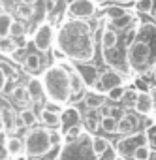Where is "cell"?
Returning <instances> with one entry per match:
<instances>
[{"instance_id": "6da1fadb", "label": "cell", "mask_w": 156, "mask_h": 160, "mask_svg": "<svg viewBox=\"0 0 156 160\" xmlns=\"http://www.w3.org/2000/svg\"><path fill=\"white\" fill-rule=\"evenodd\" d=\"M60 49L73 60H90L94 57V43L90 38V28L87 23L71 21L62 27L58 38Z\"/></svg>"}, {"instance_id": "7a4b0ae2", "label": "cell", "mask_w": 156, "mask_h": 160, "mask_svg": "<svg viewBox=\"0 0 156 160\" xmlns=\"http://www.w3.org/2000/svg\"><path fill=\"white\" fill-rule=\"evenodd\" d=\"M41 85H43V92L49 96V100L58 104V106L71 98L68 72L60 64L58 66H51V68L45 70L43 79H41Z\"/></svg>"}, {"instance_id": "3957f363", "label": "cell", "mask_w": 156, "mask_h": 160, "mask_svg": "<svg viewBox=\"0 0 156 160\" xmlns=\"http://www.w3.org/2000/svg\"><path fill=\"white\" fill-rule=\"evenodd\" d=\"M152 58H154V49L150 47L147 36H139V40H134L130 43V49H128V64L134 70H137V72L147 70L149 64L152 62Z\"/></svg>"}, {"instance_id": "277c9868", "label": "cell", "mask_w": 156, "mask_h": 160, "mask_svg": "<svg viewBox=\"0 0 156 160\" xmlns=\"http://www.w3.org/2000/svg\"><path fill=\"white\" fill-rule=\"evenodd\" d=\"M51 149H53V145H51V139H49V130L47 128H41V126L32 128L27 134L25 141H23L25 156H32V158L38 156L40 158V156L47 154Z\"/></svg>"}, {"instance_id": "5b68a950", "label": "cell", "mask_w": 156, "mask_h": 160, "mask_svg": "<svg viewBox=\"0 0 156 160\" xmlns=\"http://www.w3.org/2000/svg\"><path fill=\"white\" fill-rule=\"evenodd\" d=\"M147 145V139H145V134L141 132H132L128 136H124L119 143H117V154L122 158V160H132L134 158V152Z\"/></svg>"}, {"instance_id": "8992f818", "label": "cell", "mask_w": 156, "mask_h": 160, "mask_svg": "<svg viewBox=\"0 0 156 160\" xmlns=\"http://www.w3.org/2000/svg\"><path fill=\"white\" fill-rule=\"evenodd\" d=\"M120 83H122V77H120V73L117 72V70H107V72H104V73H100L98 75V79H96V92H109L111 89H115V87H120Z\"/></svg>"}, {"instance_id": "52a82bcc", "label": "cell", "mask_w": 156, "mask_h": 160, "mask_svg": "<svg viewBox=\"0 0 156 160\" xmlns=\"http://www.w3.org/2000/svg\"><path fill=\"white\" fill-rule=\"evenodd\" d=\"M53 38H55V32H53V27L49 23H43L38 27V30L34 32V47L41 53L49 51L51 45H53Z\"/></svg>"}, {"instance_id": "ba28073f", "label": "cell", "mask_w": 156, "mask_h": 160, "mask_svg": "<svg viewBox=\"0 0 156 160\" xmlns=\"http://www.w3.org/2000/svg\"><path fill=\"white\" fill-rule=\"evenodd\" d=\"M68 12H70V15H73V17L87 19V17L94 15L96 8H94V2H92V0H73V2L68 6Z\"/></svg>"}, {"instance_id": "9c48e42d", "label": "cell", "mask_w": 156, "mask_h": 160, "mask_svg": "<svg viewBox=\"0 0 156 160\" xmlns=\"http://www.w3.org/2000/svg\"><path fill=\"white\" fill-rule=\"evenodd\" d=\"M60 66L68 72V79H70V94H71V96H79V94L83 92V89H85L83 77L79 75V72H77L71 64H68V62H64V64H60Z\"/></svg>"}, {"instance_id": "30bf717a", "label": "cell", "mask_w": 156, "mask_h": 160, "mask_svg": "<svg viewBox=\"0 0 156 160\" xmlns=\"http://www.w3.org/2000/svg\"><path fill=\"white\" fill-rule=\"evenodd\" d=\"M81 113H79V109L77 108H68V109H64L62 113H60V126L64 128V130H68V128H73V126H79L81 124Z\"/></svg>"}, {"instance_id": "8fae6325", "label": "cell", "mask_w": 156, "mask_h": 160, "mask_svg": "<svg viewBox=\"0 0 156 160\" xmlns=\"http://www.w3.org/2000/svg\"><path fill=\"white\" fill-rule=\"evenodd\" d=\"M135 111L139 115H150L152 109H154V98L150 96V92H137V98H135V104H134Z\"/></svg>"}, {"instance_id": "7c38bea8", "label": "cell", "mask_w": 156, "mask_h": 160, "mask_svg": "<svg viewBox=\"0 0 156 160\" xmlns=\"http://www.w3.org/2000/svg\"><path fill=\"white\" fill-rule=\"evenodd\" d=\"M105 96L102 94V92H96V91H90V92H87L85 94V104H87V108H90V109H100V108H104L105 106Z\"/></svg>"}, {"instance_id": "4fadbf2b", "label": "cell", "mask_w": 156, "mask_h": 160, "mask_svg": "<svg viewBox=\"0 0 156 160\" xmlns=\"http://www.w3.org/2000/svg\"><path fill=\"white\" fill-rule=\"evenodd\" d=\"M4 149H6L8 154L19 156V154L23 152V139H19V138H15V136H10V138H6V141H4Z\"/></svg>"}, {"instance_id": "5bb4252c", "label": "cell", "mask_w": 156, "mask_h": 160, "mask_svg": "<svg viewBox=\"0 0 156 160\" xmlns=\"http://www.w3.org/2000/svg\"><path fill=\"white\" fill-rule=\"evenodd\" d=\"M135 130V121H134V117H130V115H122L119 121H117V130L115 132H119V134H132Z\"/></svg>"}, {"instance_id": "9a60e30c", "label": "cell", "mask_w": 156, "mask_h": 160, "mask_svg": "<svg viewBox=\"0 0 156 160\" xmlns=\"http://www.w3.org/2000/svg\"><path fill=\"white\" fill-rule=\"evenodd\" d=\"M27 89V92H28V98H32V100H41L43 98V85H41V81H38V79H30L28 81V85L25 87Z\"/></svg>"}, {"instance_id": "2e32d148", "label": "cell", "mask_w": 156, "mask_h": 160, "mask_svg": "<svg viewBox=\"0 0 156 160\" xmlns=\"http://www.w3.org/2000/svg\"><path fill=\"white\" fill-rule=\"evenodd\" d=\"M23 64H25V68H27L28 72H32V73L41 72V58H40L38 53H28Z\"/></svg>"}, {"instance_id": "e0dca14e", "label": "cell", "mask_w": 156, "mask_h": 160, "mask_svg": "<svg viewBox=\"0 0 156 160\" xmlns=\"http://www.w3.org/2000/svg\"><path fill=\"white\" fill-rule=\"evenodd\" d=\"M90 149L96 156H104L109 151V141L105 138H92L90 139Z\"/></svg>"}, {"instance_id": "ac0fdd59", "label": "cell", "mask_w": 156, "mask_h": 160, "mask_svg": "<svg viewBox=\"0 0 156 160\" xmlns=\"http://www.w3.org/2000/svg\"><path fill=\"white\" fill-rule=\"evenodd\" d=\"M40 117H41V122H43L45 126H49V128L60 126V115H58V113H51V111H47V109H41Z\"/></svg>"}, {"instance_id": "d6986e66", "label": "cell", "mask_w": 156, "mask_h": 160, "mask_svg": "<svg viewBox=\"0 0 156 160\" xmlns=\"http://www.w3.org/2000/svg\"><path fill=\"white\" fill-rule=\"evenodd\" d=\"M79 72V75L83 77V81H85V85L89 83V85H94L96 83V79H98V70L96 68H92V66H85V68H81V70H77Z\"/></svg>"}, {"instance_id": "ffe728a7", "label": "cell", "mask_w": 156, "mask_h": 160, "mask_svg": "<svg viewBox=\"0 0 156 160\" xmlns=\"http://www.w3.org/2000/svg\"><path fill=\"white\" fill-rule=\"evenodd\" d=\"M115 45H117V32H115L113 28H105L104 34H102V47H104L105 51H109V49H113Z\"/></svg>"}, {"instance_id": "44dd1931", "label": "cell", "mask_w": 156, "mask_h": 160, "mask_svg": "<svg viewBox=\"0 0 156 160\" xmlns=\"http://www.w3.org/2000/svg\"><path fill=\"white\" fill-rule=\"evenodd\" d=\"M19 121H21L23 126H34L36 121H38V117H36V113L32 109H23L19 113Z\"/></svg>"}, {"instance_id": "7402d4cb", "label": "cell", "mask_w": 156, "mask_h": 160, "mask_svg": "<svg viewBox=\"0 0 156 160\" xmlns=\"http://www.w3.org/2000/svg\"><path fill=\"white\" fill-rule=\"evenodd\" d=\"M23 34H25V23L23 21H12L10 30H8V36L12 40H15V38H21Z\"/></svg>"}, {"instance_id": "603a6c76", "label": "cell", "mask_w": 156, "mask_h": 160, "mask_svg": "<svg viewBox=\"0 0 156 160\" xmlns=\"http://www.w3.org/2000/svg\"><path fill=\"white\" fill-rule=\"evenodd\" d=\"M12 98H13L17 104H27V102L30 100V98H28L27 89H25V87H21V85H19V87H15V89L12 91Z\"/></svg>"}, {"instance_id": "cb8c5ba5", "label": "cell", "mask_w": 156, "mask_h": 160, "mask_svg": "<svg viewBox=\"0 0 156 160\" xmlns=\"http://www.w3.org/2000/svg\"><path fill=\"white\" fill-rule=\"evenodd\" d=\"M12 15L10 13H0V38H6L8 36V30H10V25H12Z\"/></svg>"}, {"instance_id": "d4e9b609", "label": "cell", "mask_w": 156, "mask_h": 160, "mask_svg": "<svg viewBox=\"0 0 156 160\" xmlns=\"http://www.w3.org/2000/svg\"><path fill=\"white\" fill-rule=\"evenodd\" d=\"M105 13H107V17H109V19L117 21V19H120V17H124V15H126V10H124L122 6H107Z\"/></svg>"}, {"instance_id": "484cf974", "label": "cell", "mask_w": 156, "mask_h": 160, "mask_svg": "<svg viewBox=\"0 0 156 160\" xmlns=\"http://www.w3.org/2000/svg\"><path fill=\"white\" fill-rule=\"evenodd\" d=\"M81 134H83V128H81V124H79V126L68 128V130H66V134H64V139H66L68 143H71V141H75V139H79V138H81Z\"/></svg>"}, {"instance_id": "4316f807", "label": "cell", "mask_w": 156, "mask_h": 160, "mask_svg": "<svg viewBox=\"0 0 156 160\" xmlns=\"http://www.w3.org/2000/svg\"><path fill=\"white\" fill-rule=\"evenodd\" d=\"M100 128H104L105 132H111V134H113V132L117 130V119H115V117H109V115H107V117H102Z\"/></svg>"}, {"instance_id": "83f0119b", "label": "cell", "mask_w": 156, "mask_h": 160, "mask_svg": "<svg viewBox=\"0 0 156 160\" xmlns=\"http://www.w3.org/2000/svg\"><path fill=\"white\" fill-rule=\"evenodd\" d=\"M154 8V0H135V10L141 13H150Z\"/></svg>"}, {"instance_id": "f1b7e54d", "label": "cell", "mask_w": 156, "mask_h": 160, "mask_svg": "<svg viewBox=\"0 0 156 160\" xmlns=\"http://www.w3.org/2000/svg\"><path fill=\"white\" fill-rule=\"evenodd\" d=\"M145 139H147V145H150L154 151H156V124H150L145 132Z\"/></svg>"}, {"instance_id": "f546056e", "label": "cell", "mask_w": 156, "mask_h": 160, "mask_svg": "<svg viewBox=\"0 0 156 160\" xmlns=\"http://www.w3.org/2000/svg\"><path fill=\"white\" fill-rule=\"evenodd\" d=\"M124 91H126V89H124L122 85H120V87H115V89H111L109 92H105V94H107L105 98H109V100H113V102H120L122 96H124Z\"/></svg>"}, {"instance_id": "4dcf8cb0", "label": "cell", "mask_w": 156, "mask_h": 160, "mask_svg": "<svg viewBox=\"0 0 156 160\" xmlns=\"http://www.w3.org/2000/svg\"><path fill=\"white\" fill-rule=\"evenodd\" d=\"M13 49H15V43H13V40L10 36L0 38V53H12Z\"/></svg>"}, {"instance_id": "1f68e13d", "label": "cell", "mask_w": 156, "mask_h": 160, "mask_svg": "<svg viewBox=\"0 0 156 160\" xmlns=\"http://www.w3.org/2000/svg\"><path fill=\"white\" fill-rule=\"evenodd\" d=\"M85 126H87L90 132H96V130L100 128V121H98V117H96L94 113H89L87 119H85Z\"/></svg>"}, {"instance_id": "d6a6232c", "label": "cell", "mask_w": 156, "mask_h": 160, "mask_svg": "<svg viewBox=\"0 0 156 160\" xmlns=\"http://www.w3.org/2000/svg\"><path fill=\"white\" fill-rule=\"evenodd\" d=\"M132 23H134V17H130V15L126 13L124 17H120V19L113 21V27H115V28H119V30H122V28H128Z\"/></svg>"}, {"instance_id": "836d02e7", "label": "cell", "mask_w": 156, "mask_h": 160, "mask_svg": "<svg viewBox=\"0 0 156 160\" xmlns=\"http://www.w3.org/2000/svg\"><path fill=\"white\" fill-rule=\"evenodd\" d=\"M12 58H13V62L23 64V62H25V58H27V51H25L23 47H15V49L12 51Z\"/></svg>"}, {"instance_id": "e575fe53", "label": "cell", "mask_w": 156, "mask_h": 160, "mask_svg": "<svg viewBox=\"0 0 156 160\" xmlns=\"http://www.w3.org/2000/svg\"><path fill=\"white\" fill-rule=\"evenodd\" d=\"M149 154H150V149H149L147 145H143V147H139V149L134 152V158H132V160H147Z\"/></svg>"}, {"instance_id": "d590c367", "label": "cell", "mask_w": 156, "mask_h": 160, "mask_svg": "<svg viewBox=\"0 0 156 160\" xmlns=\"http://www.w3.org/2000/svg\"><path fill=\"white\" fill-rule=\"evenodd\" d=\"M135 98H137V91H135V89H130V91H124V96H122V100H124V102L128 104V108L135 104Z\"/></svg>"}, {"instance_id": "8d00e7d4", "label": "cell", "mask_w": 156, "mask_h": 160, "mask_svg": "<svg viewBox=\"0 0 156 160\" xmlns=\"http://www.w3.org/2000/svg\"><path fill=\"white\" fill-rule=\"evenodd\" d=\"M49 139H51V145H60L62 143V134L58 130H49Z\"/></svg>"}, {"instance_id": "74e56055", "label": "cell", "mask_w": 156, "mask_h": 160, "mask_svg": "<svg viewBox=\"0 0 156 160\" xmlns=\"http://www.w3.org/2000/svg\"><path fill=\"white\" fill-rule=\"evenodd\" d=\"M43 109H47V111H51V113H62V109H60V106L58 104H55V102H51V100H47L45 102V106H43Z\"/></svg>"}, {"instance_id": "f35d334b", "label": "cell", "mask_w": 156, "mask_h": 160, "mask_svg": "<svg viewBox=\"0 0 156 160\" xmlns=\"http://www.w3.org/2000/svg\"><path fill=\"white\" fill-rule=\"evenodd\" d=\"M19 13H21L23 19H28V17L34 15V8H32V6H21V8H19Z\"/></svg>"}, {"instance_id": "ab89813d", "label": "cell", "mask_w": 156, "mask_h": 160, "mask_svg": "<svg viewBox=\"0 0 156 160\" xmlns=\"http://www.w3.org/2000/svg\"><path fill=\"white\" fill-rule=\"evenodd\" d=\"M6 83H8V75H6V72L0 68V92L4 91V87H6Z\"/></svg>"}, {"instance_id": "60d3db41", "label": "cell", "mask_w": 156, "mask_h": 160, "mask_svg": "<svg viewBox=\"0 0 156 160\" xmlns=\"http://www.w3.org/2000/svg\"><path fill=\"white\" fill-rule=\"evenodd\" d=\"M137 89H139L141 92H149V85H147L145 81H137Z\"/></svg>"}, {"instance_id": "b9f144b4", "label": "cell", "mask_w": 156, "mask_h": 160, "mask_svg": "<svg viewBox=\"0 0 156 160\" xmlns=\"http://www.w3.org/2000/svg\"><path fill=\"white\" fill-rule=\"evenodd\" d=\"M6 130V121H4V117L0 115V132H4Z\"/></svg>"}, {"instance_id": "7bdbcfd3", "label": "cell", "mask_w": 156, "mask_h": 160, "mask_svg": "<svg viewBox=\"0 0 156 160\" xmlns=\"http://www.w3.org/2000/svg\"><path fill=\"white\" fill-rule=\"evenodd\" d=\"M55 6H56V0H47V8L49 10H53Z\"/></svg>"}, {"instance_id": "ee69618b", "label": "cell", "mask_w": 156, "mask_h": 160, "mask_svg": "<svg viewBox=\"0 0 156 160\" xmlns=\"http://www.w3.org/2000/svg\"><path fill=\"white\" fill-rule=\"evenodd\" d=\"M21 2L25 4V6H32V4H36L38 0H21Z\"/></svg>"}, {"instance_id": "f6af8a7d", "label": "cell", "mask_w": 156, "mask_h": 160, "mask_svg": "<svg viewBox=\"0 0 156 160\" xmlns=\"http://www.w3.org/2000/svg\"><path fill=\"white\" fill-rule=\"evenodd\" d=\"M147 160H156V151H150V154H149Z\"/></svg>"}, {"instance_id": "bcb514c9", "label": "cell", "mask_w": 156, "mask_h": 160, "mask_svg": "<svg viewBox=\"0 0 156 160\" xmlns=\"http://www.w3.org/2000/svg\"><path fill=\"white\" fill-rule=\"evenodd\" d=\"M152 75H154V81H156V62L152 64Z\"/></svg>"}, {"instance_id": "7dc6e473", "label": "cell", "mask_w": 156, "mask_h": 160, "mask_svg": "<svg viewBox=\"0 0 156 160\" xmlns=\"http://www.w3.org/2000/svg\"><path fill=\"white\" fill-rule=\"evenodd\" d=\"M117 2H120V4H126V2H132V0H117Z\"/></svg>"}, {"instance_id": "c3c4849f", "label": "cell", "mask_w": 156, "mask_h": 160, "mask_svg": "<svg viewBox=\"0 0 156 160\" xmlns=\"http://www.w3.org/2000/svg\"><path fill=\"white\" fill-rule=\"evenodd\" d=\"M94 4H102V2H105V0H92Z\"/></svg>"}, {"instance_id": "681fc988", "label": "cell", "mask_w": 156, "mask_h": 160, "mask_svg": "<svg viewBox=\"0 0 156 160\" xmlns=\"http://www.w3.org/2000/svg\"><path fill=\"white\" fill-rule=\"evenodd\" d=\"M15 160H27V156H21V154H19V156H17Z\"/></svg>"}, {"instance_id": "f907efd6", "label": "cell", "mask_w": 156, "mask_h": 160, "mask_svg": "<svg viewBox=\"0 0 156 160\" xmlns=\"http://www.w3.org/2000/svg\"><path fill=\"white\" fill-rule=\"evenodd\" d=\"M152 17H154V21H156V8L152 10Z\"/></svg>"}, {"instance_id": "816d5d0a", "label": "cell", "mask_w": 156, "mask_h": 160, "mask_svg": "<svg viewBox=\"0 0 156 160\" xmlns=\"http://www.w3.org/2000/svg\"><path fill=\"white\" fill-rule=\"evenodd\" d=\"M2 160H10V158H2Z\"/></svg>"}, {"instance_id": "f5cc1de1", "label": "cell", "mask_w": 156, "mask_h": 160, "mask_svg": "<svg viewBox=\"0 0 156 160\" xmlns=\"http://www.w3.org/2000/svg\"><path fill=\"white\" fill-rule=\"evenodd\" d=\"M119 160H122V158H119Z\"/></svg>"}]
</instances>
